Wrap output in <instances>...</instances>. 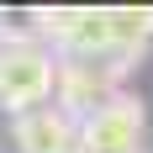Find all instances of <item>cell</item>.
<instances>
[{
    "label": "cell",
    "instance_id": "1",
    "mask_svg": "<svg viewBox=\"0 0 153 153\" xmlns=\"http://www.w3.org/2000/svg\"><path fill=\"white\" fill-rule=\"evenodd\" d=\"M53 85H58V63L48 42H0V106L11 116L53 106Z\"/></svg>",
    "mask_w": 153,
    "mask_h": 153
},
{
    "label": "cell",
    "instance_id": "2",
    "mask_svg": "<svg viewBox=\"0 0 153 153\" xmlns=\"http://www.w3.org/2000/svg\"><path fill=\"white\" fill-rule=\"evenodd\" d=\"M122 74H127V58H116V53H106V58H63L58 63V85H53V100H58L63 116L85 122V116H95L106 100L122 95L116 90Z\"/></svg>",
    "mask_w": 153,
    "mask_h": 153
},
{
    "label": "cell",
    "instance_id": "3",
    "mask_svg": "<svg viewBox=\"0 0 153 153\" xmlns=\"http://www.w3.org/2000/svg\"><path fill=\"white\" fill-rule=\"evenodd\" d=\"M143 127H148V106L122 90L79 122V153H143Z\"/></svg>",
    "mask_w": 153,
    "mask_h": 153
},
{
    "label": "cell",
    "instance_id": "4",
    "mask_svg": "<svg viewBox=\"0 0 153 153\" xmlns=\"http://www.w3.org/2000/svg\"><path fill=\"white\" fill-rule=\"evenodd\" d=\"M42 37L58 42L69 58H106L111 53L106 11H42Z\"/></svg>",
    "mask_w": 153,
    "mask_h": 153
},
{
    "label": "cell",
    "instance_id": "5",
    "mask_svg": "<svg viewBox=\"0 0 153 153\" xmlns=\"http://www.w3.org/2000/svg\"><path fill=\"white\" fill-rule=\"evenodd\" d=\"M16 148L21 153H79V122L63 116L58 106H37L16 116Z\"/></svg>",
    "mask_w": 153,
    "mask_h": 153
},
{
    "label": "cell",
    "instance_id": "6",
    "mask_svg": "<svg viewBox=\"0 0 153 153\" xmlns=\"http://www.w3.org/2000/svg\"><path fill=\"white\" fill-rule=\"evenodd\" d=\"M111 21V53L116 58H143V48L153 42V11L148 5H122V11H106Z\"/></svg>",
    "mask_w": 153,
    "mask_h": 153
},
{
    "label": "cell",
    "instance_id": "7",
    "mask_svg": "<svg viewBox=\"0 0 153 153\" xmlns=\"http://www.w3.org/2000/svg\"><path fill=\"white\" fill-rule=\"evenodd\" d=\"M0 42H42V11H0Z\"/></svg>",
    "mask_w": 153,
    "mask_h": 153
}]
</instances>
